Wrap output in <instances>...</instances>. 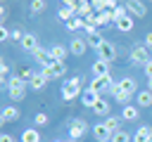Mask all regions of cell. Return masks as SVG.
I'll list each match as a JSON object with an SVG mask.
<instances>
[{"mask_svg":"<svg viewBox=\"0 0 152 142\" xmlns=\"http://www.w3.org/2000/svg\"><path fill=\"white\" fill-rule=\"evenodd\" d=\"M112 17H114V24H116L121 17H126V7H116V9H112Z\"/></svg>","mask_w":152,"mask_h":142,"instance_id":"35","label":"cell"},{"mask_svg":"<svg viewBox=\"0 0 152 142\" xmlns=\"http://www.w3.org/2000/svg\"><path fill=\"white\" fill-rule=\"evenodd\" d=\"M97 59L114 62V59H116V47H114V43H109V40H102V45L97 47Z\"/></svg>","mask_w":152,"mask_h":142,"instance_id":"5","label":"cell"},{"mask_svg":"<svg viewBox=\"0 0 152 142\" xmlns=\"http://www.w3.org/2000/svg\"><path fill=\"white\" fill-rule=\"evenodd\" d=\"M121 118H124V121H138V118H140V114H138V106H131V104H126V106H124V111H121Z\"/></svg>","mask_w":152,"mask_h":142,"instance_id":"24","label":"cell"},{"mask_svg":"<svg viewBox=\"0 0 152 142\" xmlns=\"http://www.w3.org/2000/svg\"><path fill=\"white\" fill-rule=\"evenodd\" d=\"M48 80H50V78L45 76V71H40V73H33V76H31V80H28V88H31V90H38V92H40V90H43V88L48 85Z\"/></svg>","mask_w":152,"mask_h":142,"instance_id":"8","label":"cell"},{"mask_svg":"<svg viewBox=\"0 0 152 142\" xmlns=\"http://www.w3.org/2000/svg\"><path fill=\"white\" fill-rule=\"evenodd\" d=\"M133 26H135V17H131V14H126V17H121V19L116 21V28H119L121 33L133 31Z\"/></svg>","mask_w":152,"mask_h":142,"instance_id":"17","label":"cell"},{"mask_svg":"<svg viewBox=\"0 0 152 142\" xmlns=\"http://www.w3.org/2000/svg\"><path fill=\"white\" fill-rule=\"evenodd\" d=\"M131 62L138 64V66H145L147 62H152V57H150V47H147V45H135V47L131 50Z\"/></svg>","mask_w":152,"mask_h":142,"instance_id":"3","label":"cell"},{"mask_svg":"<svg viewBox=\"0 0 152 142\" xmlns=\"http://www.w3.org/2000/svg\"><path fill=\"white\" fill-rule=\"evenodd\" d=\"M24 36H26V33H24L21 28H12V40H17V43H21V40H24Z\"/></svg>","mask_w":152,"mask_h":142,"instance_id":"37","label":"cell"},{"mask_svg":"<svg viewBox=\"0 0 152 142\" xmlns=\"http://www.w3.org/2000/svg\"><path fill=\"white\" fill-rule=\"evenodd\" d=\"M66 28H69V31H78V28H86V19H83V17H74L71 21H66Z\"/></svg>","mask_w":152,"mask_h":142,"instance_id":"29","label":"cell"},{"mask_svg":"<svg viewBox=\"0 0 152 142\" xmlns=\"http://www.w3.org/2000/svg\"><path fill=\"white\" fill-rule=\"evenodd\" d=\"M97 21H100V26H104V24H112V21H114V17H112V9H104V12H100V14H97Z\"/></svg>","mask_w":152,"mask_h":142,"instance_id":"32","label":"cell"},{"mask_svg":"<svg viewBox=\"0 0 152 142\" xmlns=\"http://www.w3.org/2000/svg\"><path fill=\"white\" fill-rule=\"evenodd\" d=\"M97 99H100V95H97V92H93L90 88H88V90H83V95H81V104H83V106H88V109H93V106L97 104Z\"/></svg>","mask_w":152,"mask_h":142,"instance_id":"15","label":"cell"},{"mask_svg":"<svg viewBox=\"0 0 152 142\" xmlns=\"http://www.w3.org/2000/svg\"><path fill=\"white\" fill-rule=\"evenodd\" d=\"M90 5H93V9H95V14H100V12L107 9V7H104V0H90Z\"/></svg>","mask_w":152,"mask_h":142,"instance_id":"34","label":"cell"},{"mask_svg":"<svg viewBox=\"0 0 152 142\" xmlns=\"http://www.w3.org/2000/svg\"><path fill=\"white\" fill-rule=\"evenodd\" d=\"M17 118H19V109H17L14 104L2 106V114H0V121H2V123H14Z\"/></svg>","mask_w":152,"mask_h":142,"instance_id":"12","label":"cell"},{"mask_svg":"<svg viewBox=\"0 0 152 142\" xmlns=\"http://www.w3.org/2000/svg\"><path fill=\"white\" fill-rule=\"evenodd\" d=\"M93 135H95L100 142H107V140H112V133H109V128H107L104 123H95V125H93Z\"/></svg>","mask_w":152,"mask_h":142,"instance_id":"16","label":"cell"},{"mask_svg":"<svg viewBox=\"0 0 152 142\" xmlns=\"http://www.w3.org/2000/svg\"><path fill=\"white\" fill-rule=\"evenodd\" d=\"M104 125L109 128L112 135L119 133V130H121V116H109V118H104Z\"/></svg>","mask_w":152,"mask_h":142,"instance_id":"26","label":"cell"},{"mask_svg":"<svg viewBox=\"0 0 152 142\" xmlns=\"http://www.w3.org/2000/svg\"><path fill=\"white\" fill-rule=\"evenodd\" d=\"M112 142H133V135L126 133V130H119V133L112 135Z\"/></svg>","mask_w":152,"mask_h":142,"instance_id":"30","label":"cell"},{"mask_svg":"<svg viewBox=\"0 0 152 142\" xmlns=\"http://www.w3.org/2000/svg\"><path fill=\"white\" fill-rule=\"evenodd\" d=\"M104 7L107 9H116V0H104Z\"/></svg>","mask_w":152,"mask_h":142,"instance_id":"40","label":"cell"},{"mask_svg":"<svg viewBox=\"0 0 152 142\" xmlns=\"http://www.w3.org/2000/svg\"><path fill=\"white\" fill-rule=\"evenodd\" d=\"M43 71H45L48 78H62V76L66 73V66H64V62H52V64L45 66Z\"/></svg>","mask_w":152,"mask_h":142,"instance_id":"7","label":"cell"},{"mask_svg":"<svg viewBox=\"0 0 152 142\" xmlns=\"http://www.w3.org/2000/svg\"><path fill=\"white\" fill-rule=\"evenodd\" d=\"M93 76H95V78L109 76V62H104V59H95V62H93Z\"/></svg>","mask_w":152,"mask_h":142,"instance_id":"13","label":"cell"},{"mask_svg":"<svg viewBox=\"0 0 152 142\" xmlns=\"http://www.w3.org/2000/svg\"><path fill=\"white\" fill-rule=\"evenodd\" d=\"M81 76H74V78H69V80H64V85H62V99H66V102H71V99H76L78 95H83V90H81Z\"/></svg>","mask_w":152,"mask_h":142,"instance_id":"2","label":"cell"},{"mask_svg":"<svg viewBox=\"0 0 152 142\" xmlns=\"http://www.w3.org/2000/svg\"><path fill=\"white\" fill-rule=\"evenodd\" d=\"M86 50H88V40H86V38H74V40L69 43V52L76 54V57H81Z\"/></svg>","mask_w":152,"mask_h":142,"instance_id":"11","label":"cell"},{"mask_svg":"<svg viewBox=\"0 0 152 142\" xmlns=\"http://www.w3.org/2000/svg\"><path fill=\"white\" fill-rule=\"evenodd\" d=\"M107 142H112V140H107Z\"/></svg>","mask_w":152,"mask_h":142,"instance_id":"45","label":"cell"},{"mask_svg":"<svg viewBox=\"0 0 152 142\" xmlns=\"http://www.w3.org/2000/svg\"><path fill=\"white\" fill-rule=\"evenodd\" d=\"M93 111H95L97 116H107V114H109V102L100 97V99H97V104L93 106Z\"/></svg>","mask_w":152,"mask_h":142,"instance_id":"27","label":"cell"},{"mask_svg":"<svg viewBox=\"0 0 152 142\" xmlns=\"http://www.w3.org/2000/svg\"><path fill=\"white\" fill-rule=\"evenodd\" d=\"M109 92H112V97H114V99H116L119 104H124V106H126V104H128V99H131V95H128L126 90H121L119 80H116V83H114V85L109 88Z\"/></svg>","mask_w":152,"mask_h":142,"instance_id":"9","label":"cell"},{"mask_svg":"<svg viewBox=\"0 0 152 142\" xmlns=\"http://www.w3.org/2000/svg\"><path fill=\"white\" fill-rule=\"evenodd\" d=\"M114 85V80H112V76H102V78H93L90 80V90L93 92H97V95H102L104 90H109Z\"/></svg>","mask_w":152,"mask_h":142,"instance_id":"6","label":"cell"},{"mask_svg":"<svg viewBox=\"0 0 152 142\" xmlns=\"http://www.w3.org/2000/svg\"><path fill=\"white\" fill-rule=\"evenodd\" d=\"M43 9H45V0H31V7H28L31 14H40Z\"/></svg>","mask_w":152,"mask_h":142,"instance_id":"33","label":"cell"},{"mask_svg":"<svg viewBox=\"0 0 152 142\" xmlns=\"http://www.w3.org/2000/svg\"><path fill=\"white\" fill-rule=\"evenodd\" d=\"M7 38H12V31H7L5 26L0 28V40H7Z\"/></svg>","mask_w":152,"mask_h":142,"instance_id":"38","label":"cell"},{"mask_svg":"<svg viewBox=\"0 0 152 142\" xmlns=\"http://www.w3.org/2000/svg\"><path fill=\"white\" fill-rule=\"evenodd\" d=\"M66 52H69V50H66L64 45H52V47H50V57H52L55 62H64Z\"/></svg>","mask_w":152,"mask_h":142,"instance_id":"23","label":"cell"},{"mask_svg":"<svg viewBox=\"0 0 152 142\" xmlns=\"http://www.w3.org/2000/svg\"><path fill=\"white\" fill-rule=\"evenodd\" d=\"M126 9L131 12V17H145L147 14V7L142 5V0H128L126 2Z\"/></svg>","mask_w":152,"mask_h":142,"instance_id":"10","label":"cell"},{"mask_svg":"<svg viewBox=\"0 0 152 142\" xmlns=\"http://www.w3.org/2000/svg\"><path fill=\"white\" fill-rule=\"evenodd\" d=\"M145 45H147V47H152V31L145 36Z\"/></svg>","mask_w":152,"mask_h":142,"instance_id":"42","label":"cell"},{"mask_svg":"<svg viewBox=\"0 0 152 142\" xmlns=\"http://www.w3.org/2000/svg\"><path fill=\"white\" fill-rule=\"evenodd\" d=\"M86 130H88V123H86L83 118H74V121L69 123V137H71L74 142H78V140L86 135Z\"/></svg>","mask_w":152,"mask_h":142,"instance_id":"4","label":"cell"},{"mask_svg":"<svg viewBox=\"0 0 152 142\" xmlns=\"http://www.w3.org/2000/svg\"><path fill=\"white\" fill-rule=\"evenodd\" d=\"M62 2H64V7H74V9L78 7V0H62Z\"/></svg>","mask_w":152,"mask_h":142,"instance_id":"39","label":"cell"},{"mask_svg":"<svg viewBox=\"0 0 152 142\" xmlns=\"http://www.w3.org/2000/svg\"><path fill=\"white\" fill-rule=\"evenodd\" d=\"M57 17H59L62 21H71V19L76 17V9H74V7H62V9L57 12Z\"/></svg>","mask_w":152,"mask_h":142,"instance_id":"28","label":"cell"},{"mask_svg":"<svg viewBox=\"0 0 152 142\" xmlns=\"http://www.w3.org/2000/svg\"><path fill=\"white\" fill-rule=\"evenodd\" d=\"M150 142H152V140H150Z\"/></svg>","mask_w":152,"mask_h":142,"instance_id":"46","label":"cell"},{"mask_svg":"<svg viewBox=\"0 0 152 142\" xmlns=\"http://www.w3.org/2000/svg\"><path fill=\"white\" fill-rule=\"evenodd\" d=\"M21 142H43V137H40V133L36 128H26L21 133Z\"/></svg>","mask_w":152,"mask_h":142,"instance_id":"22","label":"cell"},{"mask_svg":"<svg viewBox=\"0 0 152 142\" xmlns=\"http://www.w3.org/2000/svg\"><path fill=\"white\" fill-rule=\"evenodd\" d=\"M152 140V128L150 125H140L133 135V142H150Z\"/></svg>","mask_w":152,"mask_h":142,"instance_id":"18","label":"cell"},{"mask_svg":"<svg viewBox=\"0 0 152 142\" xmlns=\"http://www.w3.org/2000/svg\"><path fill=\"white\" fill-rule=\"evenodd\" d=\"M55 142H74V140H55Z\"/></svg>","mask_w":152,"mask_h":142,"instance_id":"44","label":"cell"},{"mask_svg":"<svg viewBox=\"0 0 152 142\" xmlns=\"http://www.w3.org/2000/svg\"><path fill=\"white\" fill-rule=\"evenodd\" d=\"M119 85H121V90H126L128 95H138V83H135V78L126 76V78L119 80Z\"/></svg>","mask_w":152,"mask_h":142,"instance_id":"19","label":"cell"},{"mask_svg":"<svg viewBox=\"0 0 152 142\" xmlns=\"http://www.w3.org/2000/svg\"><path fill=\"white\" fill-rule=\"evenodd\" d=\"M7 92H10V99H14V102L24 99V92H26V80H24L19 73L10 76V80H7Z\"/></svg>","mask_w":152,"mask_h":142,"instance_id":"1","label":"cell"},{"mask_svg":"<svg viewBox=\"0 0 152 142\" xmlns=\"http://www.w3.org/2000/svg\"><path fill=\"white\" fill-rule=\"evenodd\" d=\"M31 54H33V57H36V59H38V62L43 64V69H45V66H50V64L55 62V59L50 57V50H43V47H36V50H33Z\"/></svg>","mask_w":152,"mask_h":142,"instance_id":"14","label":"cell"},{"mask_svg":"<svg viewBox=\"0 0 152 142\" xmlns=\"http://www.w3.org/2000/svg\"><path fill=\"white\" fill-rule=\"evenodd\" d=\"M86 40H88V45H90V47H95V52H97V47L102 45V40H104V38H100V33H88V38H86Z\"/></svg>","mask_w":152,"mask_h":142,"instance_id":"31","label":"cell"},{"mask_svg":"<svg viewBox=\"0 0 152 142\" xmlns=\"http://www.w3.org/2000/svg\"><path fill=\"white\" fill-rule=\"evenodd\" d=\"M95 9H93V5H90V0H81L78 2V7H76V17H88V14H93Z\"/></svg>","mask_w":152,"mask_h":142,"instance_id":"25","label":"cell"},{"mask_svg":"<svg viewBox=\"0 0 152 142\" xmlns=\"http://www.w3.org/2000/svg\"><path fill=\"white\" fill-rule=\"evenodd\" d=\"M147 90H152V78H147Z\"/></svg>","mask_w":152,"mask_h":142,"instance_id":"43","label":"cell"},{"mask_svg":"<svg viewBox=\"0 0 152 142\" xmlns=\"http://www.w3.org/2000/svg\"><path fill=\"white\" fill-rule=\"evenodd\" d=\"M36 47H40V45H38V38H36L33 33H26V36H24V40H21V50L33 52Z\"/></svg>","mask_w":152,"mask_h":142,"instance_id":"21","label":"cell"},{"mask_svg":"<svg viewBox=\"0 0 152 142\" xmlns=\"http://www.w3.org/2000/svg\"><path fill=\"white\" fill-rule=\"evenodd\" d=\"M135 102H138V106H152V90H138V95H135Z\"/></svg>","mask_w":152,"mask_h":142,"instance_id":"20","label":"cell"},{"mask_svg":"<svg viewBox=\"0 0 152 142\" xmlns=\"http://www.w3.org/2000/svg\"><path fill=\"white\" fill-rule=\"evenodd\" d=\"M33 123H36V125H48V116L40 111V114H36V116H33Z\"/></svg>","mask_w":152,"mask_h":142,"instance_id":"36","label":"cell"},{"mask_svg":"<svg viewBox=\"0 0 152 142\" xmlns=\"http://www.w3.org/2000/svg\"><path fill=\"white\" fill-rule=\"evenodd\" d=\"M142 69H145V73H147V78H152V62H147V64H145Z\"/></svg>","mask_w":152,"mask_h":142,"instance_id":"41","label":"cell"}]
</instances>
